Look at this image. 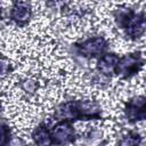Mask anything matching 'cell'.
I'll return each mask as SVG.
<instances>
[{
  "label": "cell",
  "mask_w": 146,
  "mask_h": 146,
  "mask_svg": "<svg viewBox=\"0 0 146 146\" xmlns=\"http://www.w3.org/2000/svg\"><path fill=\"white\" fill-rule=\"evenodd\" d=\"M13 70L11 63L9 62V59L2 55H0V79L5 78L6 75H8Z\"/></svg>",
  "instance_id": "obj_13"
},
{
  "label": "cell",
  "mask_w": 146,
  "mask_h": 146,
  "mask_svg": "<svg viewBox=\"0 0 146 146\" xmlns=\"http://www.w3.org/2000/svg\"><path fill=\"white\" fill-rule=\"evenodd\" d=\"M0 17H1V7H0Z\"/></svg>",
  "instance_id": "obj_16"
},
{
  "label": "cell",
  "mask_w": 146,
  "mask_h": 146,
  "mask_svg": "<svg viewBox=\"0 0 146 146\" xmlns=\"http://www.w3.org/2000/svg\"><path fill=\"white\" fill-rule=\"evenodd\" d=\"M32 139L36 146H52L50 128L46 123H40L32 131Z\"/></svg>",
  "instance_id": "obj_9"
},
{
  "label": "cell",
  "mask_w": 146,
  "mask_h": 146,
  "mask_svg": "<svg viewBox=\"0 0 146 146\" xmlns=\"http://www.w3.org/2000/svg\"><path fill=\"white\" fill-rule=\"evenodd\" d=\"M141 144L143 137L137 131H130L119 140L117 146H141Z\"/></svg>",
  "instance_id": "obj_11"
},
{
  "label": "cell",
  "mask_w": 146,
  "mask_h": 146,
  "mask_svg": "<svg viewBox=\"0 0 146 146\" xmlns=\"http://www.w3.org/2000/svg\"><path fill=\"white\" fill-rule=\"evenodd\" d=\"M3 146H26V143L17 136H11L9 138V140L3 145Z\"/></svg>",
  "instance_id": "obj_15"
},
{
  "label": "cell",
  "mask_w": 146,
  "mask_h": 146,
  "mask_svg": "<svg viewBox=\"0 0 146 146\" xmlns=\"http://www.w3.org/2000/svg\"><path fill=\"white\" fill-rule=\"evenodd\" d=\"M10 19L19 26H24L29 23V21L32 17V7L27 2L23 1H16L13 3V7L10 9Z\"/></svg>",
  "instance_id": "obj_6"
},
{
  "label": "cell",
  "mask_w": 146,
  "mask_h": 146,
  "mask_svg": "<svg viewBox=\"0 0 146 146\" xmlns=\"http://www.w3.org/2000/svg\"><path fill=\"white\" fill-rule=\"evenodd\" d=\"M136 11L130 9V8H117L114 11V21L117 27L121 30H125L132 17L135 16Z\"/></svg>",
  "instance_id": "obj_10"
},
{
  "label": "cell",
  "mask_w": 146,
  "mask_h": 146,
  "mask_svg": "<svg viewBox=\"0 0 146 146\" xmlns=\"http://www.w3.org/2000/svg\"><path fill=\"white\" fill-rule=\"evenodd\" d=\"M21 87H22V89H23L25 92H27V94H33V92H35L36 89H38V82H36L35 80H33V79H25V80L22 81Z\"/></svg>",
  "instance_id": "obj_14"
},
{
  "label": "cell",
  "mask_w": 146,
  "mask_h": 146,
  "mask_svg": "<svg viewBox=\"0 0 146 146\" xmlns=\"http://www.w3.org/2000/svg\"><path fill=\"white\" fill-rule=\"evenodd\" d=\"M56 121L99 120L102 119V107L96 100L78 99L60 103L54 112Z\"/></svg>",
  "instance_id": "obj_1"
},
{
  "label": "cell",
  "mask_w": 146,
  "mask_h": 146,
  "mask_svg": "<svg viewBox=\"0 0 146 146\" xmlns=\"http://www.w3.org/2000/svg\"><path fill=\"white\" fill-rule=\"evenodd\" d=\"M50 136L52 146H67L74 143L76 132L71 122L57 121V123L50 128Z\"/></svg>",
  "instance_id": "obj_4"
},
{
  "label": "cell",
  "mask_w": 146,
  "mask_h": 146,
  "mask_svg": "<svg viewBox=\"0 0 146 146\" xmlns=\"http://www.w3.org/2000/svg\"><path fill=\"white\" fill-rule=\"evenodd\" d=\"M119 62V56L113 52H106L98 58L97 71L105 76H111L115 72L116 64Z\"/></svg>",
  "instance_id": "obj_8"
},
{
  "label": "cell",
  "mask_w": 146,
  "mask_h": 146,
  "mask_svg": "<svg viewBox=\"0 0 146 146\" xmlns=\"http://www.w3.org/2000/svg\"><path fill=\"white\" fill-rule=\"evenodd\" d=\"M108 48V43L104 36L96 35L90 36L83 41L76 42L73 46V49L76 54H79L82 58H96L102 57L106 54Z\"/></svg>",
  "instance_id": "obj_2"
},
{
  "label": "cell",
  "mask_w": 146,
  "mask_h": 146,
  "mask_svg": "<svg viewBox=\"0 0 146 146\" xmlns=\"http://www.w3.org/2000/svg\"><path fill=\"white\" fill-rule=\"evenodd\" d=\"M144 65L143 55L138 52H131L124 55L123 57H119V62L115 67V74L122 79H129L133 75L138 74Z\"/></svg>",
  "instance_id": "obj_3"
},
{
  "label": "cell",
  "mask_w": 146,
  "mask_h": 146,
  "mask_svg": "<svg viewBox=\"0 0 146 146\" xmlns=\"http://www.w3.org/2000/svg\"><path fill=\"white\" fill-rule=\"evenodd\" d=\"M145 29H146L145 13L140 11V13H136L135 14L132 19L130 21V23L125 27L124 32H125V34H127V36L129 39L136 40V39H139L145 33Z\"/></svg>",
  "instance_id": "obj_7"
},
{
  "label": "cell",
  "mask_w": 146,
  "mask_h": 146,
  "mask_svg": "<svg viewBox=\"0 0 146 146\" xmlns=\"http://www.w3.org/2000/svg\"><path fill=\"white\" fill-rule=\"evenodd\" d=\"M11 137V130L6 122L0 121V146H3Z\"/></svg>",
  "instance_id": "obj_12"
},
{
  "label": "cell",
  "mask_w": 146,
  "mask_h": 146,
  "mask_svg": "<svg viewBox=\"0 0 146 146\" xmlns=\"http://www.w3.org/2000/svg\"><path fill=\"white\" fill-rule=\"evenodd\" d=\"M146 99L144 96H135L125 103L124 116L130 123L143 121L146 116Z\"/></svg>",
  "instance_id": "obj_5"
},
{
  "label": "cell",
  "mask_w": 146,
  "mask_h": 146,
  "mask_svg": "<svg viewBox=\"0 0 146 146\" xmlns=\"http://www.w3.org/2000/svg\"><path fill=\"white\" fill-rule=\"evenodd\" d=\"M0 112H1V106H0Z\"/></svg>",
  "instance_id": "obj_17"
}]
</instances>
